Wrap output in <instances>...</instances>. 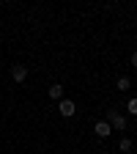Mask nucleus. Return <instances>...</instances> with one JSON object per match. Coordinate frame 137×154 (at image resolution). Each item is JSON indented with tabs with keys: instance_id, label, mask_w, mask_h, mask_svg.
<instances>
[{
	"instance_id": "nucleus-1",
	"label": "nucleus",
	"mask_w": 137,
	"mask_h": 154,
	"mask_svg": "<svg viewBox=\"0 0 137 154\" xmlns=\"http://www.w3.org/2000/svg\"><path fill=\"white\" fill-rule=\"evenodd\" d=\"M107 124H110L112 129H118V132H124V129H126V116H121V113H115V110H110V113H107Z\"/></svg>"
},
{
	"instance_id": "nucleus-2",
	"label": "nucleus",
	"mask_w": 137,
	"mask_h": 154,
	"mask_svg": "<svg viewBox=\"0 0 137 154\" xmlns=\"http://www.w3.org/2000/svg\"><path fill=\"white\" fill-rule=\"evenodd\" d=\"M58 113H61L63 119H71V116L77 113V105L71 99H61V102H58Z\"/></svg>"
},
{
	"instance_id": "nucleus-3",
	"label": "nucleus",
	"mask_w": 137,
	"mask_h": 154,
	"mask_svg": "<svg viewBox=\"0 0 137 154\" xmlns=\"http://www.w3.org/2000/svg\"><path fill=\"white\" fill-rule=\"evenodd\" d=\"M25 77H28V66H22V63L11 66V80L14 83H25Z\"/></svg>"
},
{
	"instance_id": "nucleus-4",
	"label": "nucleus",
	"mask_w": 137,
	"mask_h": 154,
	"mask_svg": "<svg viewBox=\"0 0 137 154\" xmlns=\"http://www.w3.org/2000/svg\"><path fill=\"white\" fill-rule=\"evenodd\" d=\"M93 132L99 135V138H110V132H112V127L107 124V121H96V127H93Z\"/></svg>"
},
{
	"instance_id": "nucleus-5",
	"label": "nucleus",
	"mask_w": 137,
	"mask_h": 154,
	"mask_svg": "<svg viewBox=\"0 0 137 154\" xmlns=\"http://www.w3.org/2000/svg\"><path fill=\"white\" fill-rule=\"evenodd\" d=\"M49 96H52V99H58V102H61V99H63V85H61V83L49 85Z\"/></svg>"
},
{
	"instance_id": "nucleus-6",
	"label": "nucleus",
	"mask_w": 137,
	"mask_h": 154,
	"mask_svg": "<svg viewBox=\"0 0 137 154\" xmlns=\"http://www.w3.org/2000/svg\"><path fill=\"white\" fill-rule=\"evenodd\" d=\"M115 88H118V91H129V88H132V80H129V77H118Z\"/></svg>"
},
{
	"instance_id": "nucleus-7",
	"label": "nucleus",
	"mask_w": 137,
	"mask_h": 154,
	"mask_svg": "<svg viewBox=\"0 0 137 154\" xmlns=\"http://www.w3.org/2000/svg\"><path fill=\"white\" fill-rule=\"evenodd\" d=\"M126 110H129L132 116H137V96H132V99H129V105H126Z\"/></svg>"
},
{
	"instance_id": "nucleus-8",
	"label": "nucleus",
	"mask_w": 137,
	"mask_h": 154,
	"mask_svg": "<svg viewBox=\"0 0 137 154\" xmlns=\"http://www.w3.org/2000/svg\"><path fill=\"white\" fill-rule=\"evenodd\" d=\"M118 149H121V151H132V140H129V138H121Z\"/></svg>"
},
{
	"instance_id": "nucleus-9",
	"label": "nucleus",
	"mask_w": 137,
	"mask_h": 154,
	"mask_svg": "<svg viewBox=\"0 0 137 154\" xmlns=\"http://www.w3.org/2000/svg\"><path fill=\"white\" fill-rule=\"evenodd\" d=\"M132 66L137 69V52H132Z\"/></svg>"
}]
</instances>
